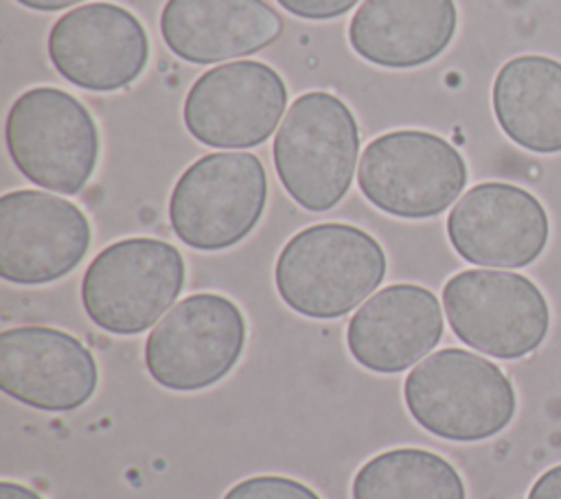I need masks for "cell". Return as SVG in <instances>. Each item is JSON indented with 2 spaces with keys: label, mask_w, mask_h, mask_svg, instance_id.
I'll use <instances>...</instances> for the list:
<instances>
[{
  "label": "cell",
  "mask_w": 561,
  "mask_h": 499,
  "mask_svg": "<svg viewBox=\"0 0 561 499\" xmlns=\"http://www.w3.org/2000/svg\"><path fill=\"white\" fill-rule=\"evenodd\" d=\"M386 278V252L351 223H316L280 250L274 282L280 300L313 320H333L362 304Z\"/></svg>",
  "instance_id": "1"
},
{
  "label": "cell",
  "mask_w": 561,
  "mask_h": 499,
  "mask_svg": "<svg viewBox=\"0 0 561 499\" xmlns=\"http://www.w3.org/2000/svg\"><path fill=\"white\" fill-rule=\"evenodd\" d=\"M403 398L425 431L454 442L486 440L517 411L515 387L500 365L462 348L421 359L405 376Z\"/></svg>",
  "instance_id": "2"
},
{
  "label": "cell",
  "mask_w": 561,
  "mask_h": 499,
  "mask_svg": "<svg viewBox=\"0 0 561 499\" xmlns=\"http://www.w3.org/2000/svg\"><path fill=\"white\" fill-rule=\"evenodd\" d=\"M274 166L289 197L324 212L348 193L359 153V129L348 105L331 92L300 94L274 138Z\"/></svg>",
  "instance_id": "3"
},
{
  "label": "cell",
  "mask_w": 561,
  "mask_h": 499,
  "mask_svg": "<svg viewBox=\"0 0 561 499\" xmlns=\"http://www.w3.org/2000/svg\"><path fill=\"white\" fill-rule=\"evenodd\" d=\"M4 140L26 179L64 195H75L90 182L101 149L88 107L53 85L26 90L13 101Z\"/></svg>",
  "instance_id": "4"
},
{
  "label": "cell",
  "mask_w": 561,
  "mask_h": 499,
  "mask_svg": "<svg viewBox=\"0 0 561 499\" xmlns=\"http://www.w3.org/2000/svg\"><path fill=\"white\" fill-rule=\"evenodd\" d=\"M184 258L167 241L131 236L101 250L81 280L88 317L114 335L156 326L184 287Z\"/></svg>",
  "instance_id": "5"
},
{
  "label": "cell",
  "mask_w": 561,
  "mask_h": 499,
  "mask_svg": "<svg viewBox=\"0 0 561 499\" xmlns=\"http://www.w3.org/2000/svg\"><path fill=\"white\" fill-rule=\"evenodd\" d=\"M267 201L261 160L245 151H219L195 160L175 182L169 219L175 236L193 250L217 252L243 241Z\"/></svg>",
  "instance_id": "6"
},
{
  "label": "cell",
  "mask_w": 561,
  "mask_h": 499,
  "mask_svg": "<svg viewBox=\"0 0 561 499\" xmlns=\"http://www.w3.org/2000/svg\"><path fill=\"white\" fill-rule=\"evenodd\" d=\"M364 197L399 219H430L447 210L467 184V164L445 138L397 129L373 138L359 155Z\"/></svg>",
  "instance_id": "7"
},
{
  "label": "cell",
  "mask_w": 561,
  "mask_h": 499,
  "mask_svg": "<svg viewBox=\"0 0 561 499\" xmlns=\"http://www.w3.org/2000/svg\"><path fill=\"white\" fill-rule=\"evenodd\" d=\"M443 309L460 341L506 361L537 350L550 328L546 295L517 271H458L443 287Z\"/></svg>",
  "instance_id": "8"
},
{
  "label": "cell",
  "mask_w": 561,
  "mask_h": 499,
  "mask_svg": "<svg viewBox=\"0 0 561 499\" xmlns=\"http://www.w3.org/2000/svg\"><path fill=\"white\" fill-rule=\"evenodd\" d=\"M245 335V317L230 298L193 293L175 302L151 328L145 365L167 390H204L237 365Z\"/></svg>",
  "instance_id": "9"
},
{
  "label": "cell",
  "mask_w": 561,
  "mask_h": 499,
  "mask_svg": "<svg viewBox=\"0 0 561 499\" xmlns=\"http://www.w3.org/2000/svg\"><path fill=\"white\" fill-rule=\"evenodd\" d=\"M287 107L280 74L254 59L228 61L206 70L184 98V125L202 144L250 149L263 144Z\"/></svg>",
  "instance_id": "10"
},
{
  "label": "cell",
  "mask_w": 561,
  "mask_h": 499,
  "mask_svg": "<svg viewBox=\"0 0 561 499\" xmlns=\"http://www.w3.org/2000/svg\"><path fill=\"white\" fill-rule=\"evenodd\" d=\"M90 221L79 206L44 190L0 197V276L15 285H46L70 274L88 254Z\"/></svg>",
  "instance_id": "11"
},
{
  "label": "cell",
  "mask_w": 561,
  "mask_h": 499,
  "mask_svg": "<svg viewBox=\"0 0 561 499\" xmlns=\"http://www.w3.org/2000/svg\"><path fill=\"white\" fill-rule=\"evenodd\" d=\"M48 57L72 85L114 92L142 74L149 61V37L140 20L125 7L88 2L53 24Z\"/></svg>",
  "instance_id": "12"
},
{
  "label": "cell",
  "mask_w": 561,
  "mask_h": 499,
  "mask_svg": "<svg viewBox=\"0 0 561 499\" xmlns=\"http://www.w3.org/2000/svg\"><path fill=\"white\" fill-rule=\"evenodd\" d=\"M447 236L467 263L517 269L541 256L550 236V219L541 201L526 188L482 182L451 208Z\"/></svg>",
  "instance_id": "13"
},
{
  "label": "cell",
  "mask_w": 561,
  "mask_h": 499,
  "mask_svg": "<svg viewBox=\"0 0 561 499\" xmlns=\"http://www.w3.org/2000/svg\"><path fill=\"white\" fill-rule=\"evenodd\" d=\"M99 381L92 352L70 333L50 326H15L0 333V387L42 411L85 405Z\"/></svg>",
  "instance_id": "14"
},
{
  "label": "cell",
  "mask_w": 561,
  "mask_h": 499,
  "mask_svg": "<svg viewBox=\"0 0 561 499\" xmlns=\"http://www.w3.org/2000/svg\"><path fill=\"white\" fill-rule=\"evenodd\" d=\"M443 337L438 298L410 282L373 293L348 322L346 346L366 370L397 374L419 363Z\"/></svg>",
  "instance_id": "15"
},
{
  "label": "cell",
  "mask_w": 561,
  "mask_h": 499,
  "mask_svg": "<svg viewBox=\"0 0 561 499\" xmlns=\"http://www.w3.org/2000/svg\"><path fill=\"white\" fill-rule=\"evenodd\" d=\"M160 33L180 59L217 63L274 44L283 18L265 0H167Z\"/></svg>",
  "instance_id": "16"
},
{
  "label": "cell",
  "mask_w": 561,
  "mask_h": 499,
  "mask_svg": "<svg viewBox=\"0 0 561 499\" xmlns=\"http://www.w3.org/2000/svg\"><path fill=\"white\" fill-rule=\"evenodd\" d=\"M456 26L454 0H364L351 18L348 44L368 63L408 70L436 59Z\"/></svg>",
  "instance_id": "17"
},
{
  "label": "cell",
  "mask_w": 561,
  "mask_h": 499,
  "mask_svg": "<svg viewBox=\"0 0 561 499\" xmlns=\"http://www.w3.org/2000/svg\"><path fill=\"white\" fill-rule=\"evenodd\" d=\"M500 129L533 153L561 151V61L543 55L508 59L491 90Z\"/></svg>",
  "instance_id": "18"
},
{
  "label": "cell",
  "mask_w": 561,
  "mask_h": 499,
  "mask_svg": "<svg viewBox=\"0 0 561 499\" xmlns=\"http://www.w3.org/2000/svg\"><path fill=\"white\" fill-rule=\"evenodd\" d=\"M353 499H465L460 473L438 453L399 446L355 473Z\"/></svg>",
  "instance_id": "19"
},
{
  "label": "cell",
  "mask_w": 561,
  "mask_h": 499,
  "mask_svg": "<svg viewBox=\"0 0 561 499\" xmlns=\"http://www.w3.org/2000/svg\"><path fill=\"white\" fill-rule=\"evenodd\" d=\"M224 499H320L316 490L283 475H256L234 484Z\"/></svg>",
  "instance_id": "20"
},
{
  "label": "cell",
  "mask_w": 561,
  "mask_h": 499,
  "mask_svg": "<svg viewBox=\"0 0 561 499\" xmlns=\"http://www.w3.org/2000/svg\"><path fill=\"white\" fill-rule=\"evenodd\" d=\"M285 11L305 20H331L351 11L359 0H276Z\"/></svg>",
  "instance_id": "21"
},
{
  "label": "cell",
  "mask_w": 561,
  "mask_h": 499,
  "mask_svg": "<svg viewBox=\"0 0 561 499\" xmlns=\"http://www.w3.org/2000/svg\"><path fill=\"white\" fill-rule=\"evenodd\" d=\"M526 499H561V464H554L537 477Z\"/></svg>",
  "instance_id": "22"
},
{
  "label": "cell",
  "mask_w": 561,
  "mask_h": 499,
  "mask_svg": "<svg viewBox=\"0 0 561 499\" xmlns=\"http://www.w3.org/2000/svg\"><path fill=\"white\" fill-rule=\"evenodd\" d=\"M0 499H42L35 490L18 481H0Z\"/></svg>",
  "instance_id": "23"
},
{
  "label": "cell",
  "mask_w": 561,
  "mask_h": 499,
  "mask_svg": "<svg viewBox=\"0 0 561 499\" xmlns=\"http://www.w3.org/2000/svg\"><path fill=\"white\" fill-rule=\"evenodd\" d=\"M26 9H35V11H59L72 4H79L83 0H15Z\"/></svg>",
  "instance_id": "24"
}]
</instances>
